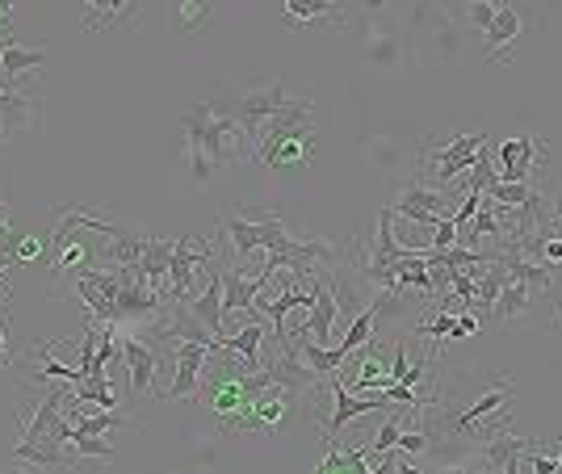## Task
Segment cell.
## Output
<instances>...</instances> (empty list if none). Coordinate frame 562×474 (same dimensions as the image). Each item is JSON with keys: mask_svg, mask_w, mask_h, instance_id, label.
Segmentation results:
<instances>
[{"mask_svg": "<svg viewBox=\"0 0 562 474\" xmlns=\"http://www.w3.org/2000/svg\"><path fill=\"white\" fill-rule=\"evenodd\" d=\"M186 156L193 181H210L227 164H244L256 156L248 130L210 101H193L186 114Z\"/></svg>", "mask_w": 562, "mask_h": 474, "instance_id": "1", "label": "cell"}, {"mask_svg": "<svg viewBox=\"0 0 562 474\" xmlns=\"http://www.w3.org/2000/svg\"><path fill=\"white\" fill-rule=\"evenodd\" d=\"M483 152H487V139L483 134H458L449 143H440L437 134H424L420 139V168H424L420 181L440 185V190H454V181H462Z\"/></svg>", "mask_w": 562, "mask_h": 474, "instance_id": "2", "label": "cell"}, {"mask_svg": "<svg viewBox=\"0 0 562 474\" xmlns=\"http://www.w3.org/2000/svg\"><path fill=\"white\" fill-rule=\"evenodd\" d=\"M290 105V97H285V85L281 80H273V85H260V89H248V93H235L227 97L222 105H215V110H222V114H231L240 127L248 130V139L256 143V134H260V127H265V118H273V114H281Z\"/></svg>", "mask_w": 562, "mask_h": 474, "instance_id": "3", "label": "cell"}, {"mask_svg": "<svg viewBox=\"0 0 562 474\" xmlns=\"http://www.w3.org/2000/svg\"><path fill=\"white\" fill-rule=\"evenodd\" d=\"M391 210L395 215H404L411 219L416 227H437L440 219H454V210H458V202H454V193L440 190V185H429V181H407L399 197L391 202Z\"/></svg>", "mask_w": 562, "mask_h": 474, "instance_id": "4", "label": "cell"}, {"mask_svg": "<svg viewBox=\"0 0 562 474\" xmlns=\"http://www.w3.org/2000/svg\"><path fill=\"white\" fill-rule=\"evenodd\" d=\"M215 260H219V256H215L206 235H186V240H177V244H173V265H168V290H164V298L189 303V294H193V273H197V269H210Z\"/></svg>", "mask_w": 562, "mask_h": 474, "instance_id": "5", "label": "cell"}, {"mask_svg": "<svg viewBox=\"0 0 562 474\" xmlns=\"http://www.w3.org/2000/svg\"><path fill=\"white\" fill-rule=\"evenodd\" d=\"M311 130H315L311 101H290L281 114L265 118V127H260V134H256V156L269 164L273 152H278L285 139H311Z\"/></svg>", "mask_w": 562, "mask_h": 474, "instance_id": "6", "label": "cell"}, {"mask_svg": "<svg viewBox=\"0 0 562 474\" xmlns=\"http://www.w3.org/2000/svg\"><path fill=\"white\" fill-rule=\"evenodd\" d=\"M227 240H231L235 256L273 253L281 240H285V222H281L278 215H260V219L227 215Z\"/></svg>", "mask_w": 562, "mask_h": 474, "instance_id": "7", "label": "cell"}, {"mask_svg": "<svg viewBox=\"0 0 562 474\" xmlns=\"http://www.w3.org/2000/svg\"><path fill=\"white\" fill-rule=\"evenodd\" d=\"M177 353H173V386L159 395V399H193L197 386H202V370H206V357H210V345L206 341H177Z\"/></svg>", "mask_w": 562, "mask_h": 474, "instance_id": "8", "label": "cell"}, {"mask_svg": "<svg viewBox=\"0 0 562 474\" xmlns=\"http://www.w3.org/2000/svg\"><path fill=\"white\" fill-rule=\"evenodd\" d=\"M298 408V390H290V386H265L256 399H252V411H248V433H278L281 424L294 415Z\"/></svg>", "mask_w": 562, "mask_h": 474, "instance_id": "9", "label": "cell"}, {"mask_svg": "<svg viewBox=\"0 0 562 474\" xmlns=\"http://www.w3.org/2000/svg\"><path fill=\"white\" fill-rule=\"evenodd\" d=\"M546 159V148H541V134H516L500 148V181H529L533 168Z\"/></svg>", "mask_w": 562, "mask_h": 474, "instance_id": "10", "label": "cell"}, {"mask_svg": "<svg viewBox=\"0 0 562 474\" xmlns=\"http://www.w3.org/2000/svg\"><path fill=\"white\" fill-rule=\"evenodd\" d=\"M516 34H521V13H516L512 0H500L496 4V17L487 26V51H483V60L487 64H508L512 60V47H516Z\"/></svg>", "mask_w": 562, "mask_h": 474, "instance_id": "11", "label": "cell"}, {"mask_svg": "<svg viewBox=\"0 0 562 474\" xmlns=\"http://www.w3.org/2000/svg\"><path fill=\"white\" fill-rule=\"evenodd\" d=\"M123 361L130 370V395L143 399L152 395V379H156V345L139 341V336H123Z\"/></svg>", "mask_w": 562, "mask_h": 474, "instance_id": "12", "label": "cell"}, {"mask_svg": "<svg viewBox=\"0 0 562 474\" xmlns=\"http://www.w3.org/2000/svg\"><path fill=\"white\" fill-rule=\"evenodd\" d=\"M537 294H541V290H533L529 282L508 278L500 298H496V307H491V319H500L503 328H529V307Z\"/></svg>", "mask_w": 562, "mask_h": 474, "instance_id": "13", "label": "cell"}, {"mask_svg": "<svg viewBox=\"0 0 562 474\" xmlns=\"http://www.w3.org/2000/svg\"><path fill=\"white\" fill-rule=\"evenodd\" d=\"M265 332H269V328H265V319L252 316L248 328H240L235 336H227V332H222V336H215V345H210V348L235 353V357H240V370H248V374H252V370H260V366H265V361H260V345H265Z\"/></svg>", "mask_w": 562, "mask_h": 474, "instance_id": "14", "label": "cell"}, {"mask_svg": "<svg viewBox=\"0 0 562 474\" xmlns=\"http://www.w3.org/2000/svg\"><path fill=\"white\" fill-rule=\"evenodd\" d=\"M80 458L72 453L67 441H55V437H42V441H17L13 445V466H76Z\"/></svg>", "mask_w": 562, "mask_h": 474, "instance_id": "15", "label": "cell"}, {"mask_svg": "<svg viewBox=\"0 0 562 474\" xmlns=\"http://www.w3.org/2000/svg\"><path fill=\"white\" fill-rule=\"evenodd\" d=\"M34 123V101L26 93H17V85L0 89V143L17 139L22 130H30Z\"/></svg>", "mask_w": 562, "mask_h": 474, "instance_id": "16", "label": "cell"}, {"mask_svg": "<svg viewBox=\"0 0 562 474\" xmlns=\"http://www.w3.org/2000/svg\"><path fill=\"white\" fill-rule=\"evenodd\" d=\"M269 282L273 278H265V273L248 278L244 269H222V311H248L252 303H256V294Z\"/></svg>", "mask_w": 562, "mask_h": 474, "instance_id": "17", "label": "cell"}, {"mask_svg": "<svg viewBox=\"0 0 562 474\" xmlns=\"http://www.w3.org/2000/svg\"><path fill=\"white\" fill-rule=\"evenodd\" d=\"M189 311H193V319H197L210 336H222V316H227V311H222V269L219 265H215V273L206 278L202 298H197V303L189 298ZM210 345H215V341H210Z\"/></svg>", "mask_w": 562, "mask_h": 474, "instance_id": "18", "label": "cell"}, {"mask_svg": "<svg viewBox=\"0 0 562 474\" xmlns=\"http://www.w3.org/2000/svg\"><path fill=\"white\" fill-rule=\"evenodd\" d=\"M173 244H177V240H168V235H148L143 260L135 265V269H139V278H143L148 285H156L159 294L168 290V265H173Z\"/></svg>", "mask_w": 562, "mask_h": 474, "instance_id": "19", "label": "cell"}, {"mask_svg": "<svg viewBox=\"0 0 562 474\" xmlns=\"http://www.w3.org/2000/svg\"><path fill=\"white\" fill-rule=\"evenodd\" d=\"M143 248H148V235H139L130 227H118L110 235V244H105V260H114V269H130V265L143 260Z\"/></svg>", "mask_w": 562, "mask_h": 474, "instance_id": "20", "label": "cell"}, {"mask_svg": "<svg viewBox=\"0 0 562 474\" xmlns=\"http://www.w3.org/2000/svg\"><path fill=\"white\" fill-rule=\"evenodd\" d=\"M42 64H47V51H38V47H22V42H9V47H4V55H0V72L9 76V85H17L26 72H38Z\"/></svg>", "mask_w": 562, "mask_h": 474, "instance_id": "21", "label": "cell"}, {"mask_svg": "<svg viewBox=\"0 0 562 474\" xmlns=\"http://www.w3.org/2000/svg\"><path fill=\"white\" fill-rule=\"evenodd\" d=\"M344 4L336 0H285V13H290V22H332L336 30H344V17H341Z\"/></svg>", "mask_w": 562, "mask_h": 474, "instance_id": "22", "label": "cell"}, {"mask_svg": "<svg viewBox=\"0 0 562 474\" xmlns=\"http://www.w3.org/2000/svg\"><path fill=\"white\" fill-rule=\"evenodd\" d=\"M374 323H378V303H370V307H361L357 316H353V323H348V332H344V353H353V348H361L370 336H374Z\"/></svg>", "mask_w": 562, "mask_h": 474, "instance_id": "23", "label": "cell"}, {"mask_svg": "<svg viewBox=\"0 0 562 474\" xmlns=\"http://www.w3.org/2000/svg\"><path fill=\"white\" fill-rule=\"evenodd\" d=\"M366 55L382 67H395L399 64V38L395 34H370V42H366Z\"/></svg>", "mask_w": 562, "mask_h": 474, "instance_id": "24", "label": "cell"}, {"mask_svg": "<svg viewBox=\"0 0 562 474\" xmlns=\"http://www.w3.org/2000/svg\"><path fill=\"white\" fill-rule=\"evenodd\" d=\"M67 445H72L76 458H114V445L105 441V437H93V433H76V428H72Z\"/></svg>", "mask_w": 562, "mask_h": 474, "instance_id": "25", "label": "cell"}, {"mask_svg": "<svg viewBox=\"0 0 562 474\" xmlns=\"http://www.w3.org/2000/svg\"><path fill=\"white\" fill-rule=\"evenodd\" d=\"M307 152H311V139H285L278 152H273V159H269V168H281V164H303Z\"/></svg>", "mask_w": 562, "mask_h": 474, "instance_id": "26", "label": "cell"}, {"mask_svg": "<svg viewBox=\"0 0 562 474\" xmlns=\"http://www.w3.org/2000/svg\"><path fill=\"white\" fill-rule=\"evenodd\" d=\"M399 433H404V415H386L374 437V449H395V445H399Z\"/></svg>", "mask_w": 562, "mask_h": 474, "instance_id": "27", "label": "cell"}, {"mask_svg": "<svg viewBox=\"0 0 562 474\" xmlns=\"http://www.w3.org/2000/svg\"><path fill=\"white\" fill-rule=\"evenodd\" d=\"M491 17H496V4L491 0H483V4H470L467 13H462V22L474 26V30H487L491 26Z\"/></svg>", "mask_w": 562, "mask_h": 474, "instance_id": "28", "label": "cell"}, {"mask_svg": "<svg viewBox=\"0 0 562 474\" xmlns=\"http://www.w3.org/2000/svg\"><path fill=\"white\" fill-rule=\"evenodd\" d=\"M42 253H47V240H38V235H22L13 244V260H38Z\"/></svg>", "mask_w": 562, "mask_h": 474, "instance_id": "29", "label": "cell"}, {"mask_svg": "<svg viewBox=\"0 0 562 474\" xmlns=\"http://www.w3.org/2000/svg\"><path fill=\"white\" fill-rule=\"evenodd\" d=\"M458 244V222L454 219H440L433 227V248H454Z\"/></svg>", "mask_w": 562, "mask_h": 474, "instance_id": "30", "label": "cell"}, {"mask_svg": "<svg viewBox=\"0 0 562 474\" xmlns=\"http://www.w3.org/2000/svg\"><path fill=\"white\" fill-rule=\"evenodd\" d=\"M470 4H483V0H440V13H445V17H458V22H462V13H467ZM491 4H500V0H491Z\"/></svg>", "mask_w": 562, "mask_h": 474, "instance_id": "31", "label": "cell"}, {"mask_svg": "<svg viewBox=\"0 0 562 474\" xmlns=\"http://www.w3.org/2000/svg\"><path fill=\"white\" fill-rule=\"evenodd\" d=\"M9 215H13V206H9V202H0V253H13V240H9Z\"/></svg>", "mask_w": 562, "mask_h": 474, "instance_id": "32", "label": "cell"}, {"mask_svg": "<svg viewBox=\"0 0 562 474\" xmlns=\"http://www.w3.org/2000/svg\"><path fill=\"white\" fill-rule=\"evenodd\" d=\"M357 4H361V9H366V13H382V9H386V4H391V0H357Z\"/></svg>", "mask_w": 562, "mask_h": 474, "instance_id": "33", "label": "cell"}, {"mask_svg": "<svg viewBox=\"0 0 562 474\" xmlns=\"http://www.w3.org/2000/svg\"><path fill=\"white\" fill-rule=\"evenodd\" d=\"M9 269H13V253H0V278H4Z\"/></svg>", "mask_w": 562, "mask_h": 474, "instance_id": "34", "label": "cell"}, {"mask_svg": "<svg viewBox=\"0 0 562 474\" xmlns=\"http://www.w3.org/2000/svg\"><path fill=\"white\" fill-rule=\"evenodd\" d=\"M0 361H9V341H4V328H0Z\"/></svg>", "mask_w": 562, "mask_h": 474, "instance_id": "35", "label": "cell"}, {"mask_svg": "<svg viewBox=\"0 0 562 474\" xmlns=\"http://www.w3.org/2000/svg\"><path fill=\"white\" fill-rule=\"evenodd\" d=\"M554 319H559V328H562V298H559V311H554Z\"/></svg>", "mask_w": 562, "mask_h": 474, "instance_id": "36", "label": "cell"}, {"mask_svg": "<svg viewBox=\"0 0 562 474\" xmlns=\"http://www.w3.org/2000/svg\"><path fill=\"white\" fill-rule=\"evenodd\" d=\"M554 458H559V471H562V445H559V453H554Z\"/></svg>", "mask_w": 562, "mask_h": 474, "instance_id": "37", "label": "cell"}]
</instances>
